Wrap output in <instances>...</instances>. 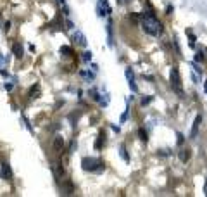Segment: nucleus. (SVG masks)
<instances>
[{
    "label": "nucleus",
    "mask_w": 207,
    "mask_h": 197,
    "mask_svg": "<svg viewBox=\"0 0 207 197\" xmlns=\"http://www.w3.org/2000/svg\"><path fill=\"white\" fill-rule=\"evenodd\" d=\"M81 168L90 173H102L104 171V163L97 157H83L81 159Z\"/></svg>",
    "instance_id": "f03ea898"
},
{
    "label": "nucleus",
    "mask_w": 207,
    "mask_h": 197,
    "mask_svg": "<svg viewBox=\"0 0 207 197\" xmlns=\"http://www.w3.org/2000/svg\"><path fill=\"white\" fill-rule=\"evenodd\" d=\"M126 2H128V0H117V3H121V5H123V3H126Z\"/></svg>",
    "instance_id": "cd10ccee"
},
{
    "label": "nucleus",
    "mask_w": 207,
    "mask_h": 197,
    "mask_svg": "<svg viewBox=\"0 0 207 197\" xmlns=\"http://www.w3.org/2000/svg\"><path fill=\"white\" fill-rule=\"evenodd\" d=\"M142 28L147 35L150 36H157L161 31H162V24L161 21L154 16V12L150 10H143L142 12Z\"/></svg>",
    "instance_id": "f257e3e1"
},
{
    "label": "nucleus",
    "mask_w": 207,
    "mask_h": 197,
    "mask_svg": "<svg viewBox=\"0 0 207 197\" xmlns=\"http://www.w3.org/2000/svg\"><path fill=\"white\" fill-rule=\"evenodd\" d=\"M12 54L17 57V59H21L22 55H24V50H22V45L21 43H14L12 45Z\"/></svg>",
    "instance_id": "9b49d317"
},
{
    "label": "nucleus",
    "mask_w": 207,
    "mask_h": 197,
    "mask_svg": "<svg viewBox=\"0 0 207 197\" xmlns=\"http://www.w3.org/2000/svg\"><path fill=\"white\" fill-rule=\"evenodd\" d=\"M124 74H126V80H128V87L131 88V92H133V93H138V87H136V81H135V74H133L131 67H126Z\"/></svg>",
    "instance_id": "20e7f679"
},
{
    "label": "nucleus",
    "mask_w": 207,
    "mask_h": 197,
    "mask_svg": "<svg viewBox=\"0 0 207 197\" xmlns=\"http://www.w3.org/2000/svg\"><path fill=\"white\" fill-rule=\"evenodd\" d=\"M119 151H121V157H123L124 161H130V157H128V152H126V149H124V147H121Z\"/></svg>",
    "instance_id": "a211bd4d"
},
{
    "label": "nucleus",
    "mask_w": 207,
    "mask_h": 197,
    "mask_svg": "<svg viewBox=\"0 0 207 197\" xmlns=\"http://www.w3.org/2000/svg\"><path fill=\"white\" fill-rule=\"evenodd\" d=\"M102 142H105V133H104V132H100L98 137H97V142H95V149H97V151L102 147Z\"/></svg>",
    "instance_id": "ddd939ff"
},
{
    "label": "nucleus",
    "mask_w": 207,
    "mask_h": 197,
    "mask_svg": "<svg viewBox=\"0 0 207 197\" xmlns=\"http://www.w3.org/2000/svg\"><path fill=\"white\" fill-rule=\"evenodd\" d=\"M169 83H171V88H173L180 97H183V87H181V78H180V71H178V67H171V73H169Z\"/></svg>",
    "instance_id": "7ed1b4c3"
},
{
    "label": "nucleus",
    "mask_w": 207,
    "mask_h": 197,
    "mask_svg": "<svg viewBox=\"0 0 207 197\" xmlns=\"http://www.w3.org/2000/svg\"><path fill=\"white\" fill-rule=\"evenodd\" d=\"M97 14L98 17H104L107 14H111V7H109V2L107 0H100L98 5H97Z\"/></svg>",
    "instance_id": "39448f33"
},
{
    "label": "nucleus",
    "mask_w": 207,
    "mask_h": 197,
    "mask_svg": "<svg viewBox=\"0 0 207 197\" xmlns=\"http://www.w3.org/2000/svg\"><path fill=\"white\" fill-rule=\"evenodd\" d=\"M0 178H3V180L12 178V171H10V166L7 163H0Z\"/></svg>",
    "instance_id": "6e6552de"
},
{
    "label": "nucleus",
    "mask_w": 207,
    "mask_h": 197,
    "mask_svg": "<svg viewBox=\"0 0 207 197\" xmlns=\"http://www.w3.org/2000/svg\"><path fill=\"white\" fill-rule=\"evenodd\" d=\"M204 88H206V92H207V81H206V85H204Z\"/></svg>",
    "instance_id": "c756f323"
},
{
    "label": "nucleus",
    "mask_w": 207,
    "mask_h": 197,
    "mask_svg": "<svg viewBox=\"0 0 207 197\" xmlns=\"http://www.w3.org/2000/svg\"><path fill=\"white\" fill-rule=\"evenodd\" d=\"M5 90H12V83H5Z\"/></svg>",
    "instance_id": "bb28decb"
},
{
    "label": "nucleus",
    "mask_w": 207,
    "mask_h": 197,
    "mask_svg": "<svg viewBox=\"0 0 207 197\" xmlns=\"http://www.w3.org/2000/svg\"><path fill=\"white\" fill-rule=\"evenodd\" d=\"M190 156H192V151L187 147V149H183L181 152H180V159H181V163H187L188 159H190Z\"/></svg>",
    "instance_id": "f8f14e48"
},
{
    "label": "nucleus",
    "mask_w": 207,
    "mask_h": 197,
    "mask_svg": "<svg viewBox=\"0 0 207 197\" xmlns=\"http://www.w3.org/2000/svg\"><path fill=\"white\" fill-rule=\"evenodd\" d=\"M128 112H130V107L126 106V111H124V112H123V116H121V123H124V121L128 119Z\"/></svg>",
    "instance_id": "6ab92c4d"
},
{
    "label": "nucleus",
    "mask_w": 207,
    "mask_h": 197,
    "mask_svg": "<svg viewBox=\"0 0 207 197\" xmlns=\"http://www.w3.org/2000/svg\"><path fill=\"white\" fill-rule=\"evenodd\" d=\"M62 149H64V138L60 135H55V138H54V151L60 152Z\"/></svg>",
    "instance_id": "1a4fd4ad"
},
{
    "label": "nucleus",
    "mask_w": 207,
    "mask_h": 197,
    "mask_svg": "<svg viewBox=\"0 0 207 197\" xmlns=\"http://www.w3.org/2000/svg\"><path fill=\"white\" fill-rule=\"evenodd\" d=\"M188 35H190V45L193 47V45H195V35H193L192 31H188Z\"/></svg>",
    "instance_id": "aec40b11"
},
{
    "label": "nucleus",
    "mask_w": 207,
    "mask_h": 197,
    "mask_svg": "<svg viewBox=\"0 0 207 197\" xmlns=\"http://www.w3.org/2000/svg\"><path fill=\"white\" fill-rule=\"evenodd\" d=\"M57 2H59V3H60L62 7H64V12L67 14V7H66V0H57Z\"/></svg>",
    "instance_id": "b1692460"
},
{
    "label": "nucleus",
    "mask_w": 207,
    "mask_h": 197,
    "mask_svg": "<svg viewBox=\"0 0 207 197\" xmlns=\"http://www.w3.org/2000/svg\"><path fill=\"white\" fill-rule=\"evenodd\" d=\"M200 123H202V116L197 114L195 119H193V125H192V132H190V138H197L199 135V128H200Z\"/></svg>",
    "instance_id": "0eeeda50"
},
{
    "label": "nucleus",
    "mask_w": 207,
    "mask_h": 197,
    "mask_svg": "<svg viewBox=\"0 0 207 197\" xmlns=\"http://www.w3.org/2000/svg\"><path fill=\"white\" fill-rule=\"evenodd\" d=\"M204 59H206V55H204V52H202V50L195 54V62H202Z\"/></svg>",
    "instance_id": "dca6fc26"
},
{
    "label": "nucleus",
    "mask_w": 207,
    "mask_h": 197,
    "mask_svg": "<svg viewBox=\"0 0 207 197\" xmlns=\"http://www.w3.org/2000/svg\"><path fill=\"white\" fill-rule=\"evenodd\" d=\"M60 54L66 55V57H71V55H73V48L67 47V45H64V47H60Z\"/></svg>",
    "instance_id": "4468645a"
},
{
    "label": "nucleus",
    "mask_w": 207,
    "mask_h": 197,
    "mask_svg": "<svg viewBox=\"0 0 207 197\" xmlns=\"http://www.w3.org/2000/svg\"><path fill=\"white\" fill-rule=\"evenodd\" d=\"M81 59H83L85 62H90V61H92V52H88V50H86V52H83Z\"/></svg>",
    "instance_id": "2eb2a0df"
},
{
    "label": "nucleus",
    "mask_w": 207,
    "mask_h": 197,
    "mask_svg": "<svg viewBox=\"0 0 207 197\" xmlns=\"http://www.w3.org/2000/svg\"><path fill=\"white\" fill-rule=\"evenodd\" d=\"M150 100H152V97H147V99H143V100H142V104H143V106H145V104H149V102H150Z\"/></svg>",
    "instance_id": "393cba45"
},
{
    "label": "nucleus",
    "mask_w": 207,
    "mask_h": 197,
    "mask_svg": "<svg viewBox=\"0 0 207 197\" xmlns=\"http://www.w3.org/2000/svg\"><path fill=\"white\" fill-rule=\"evenodd\" d=\"M159 154L161 156H169L171 152H169V149H162V151H159Z\"/></svg>",
    "instance_id": "412c9836"
},
{
    "label": "nucleus",
    "mask_w": 207,
    "mask_h": 197,
    "mask_svg": "<svg viewBox=\"0 0 207 197\" xmlns=\"http://www.w3.org/2000/svg\"><path fill=\"white\" fill-rule=\"evenodd\" d=\"M66 24H67V28H69V29H73V28H74V26H73V22H71V21H69V19H67V21H66Z\"/></svg>",
    "instance_id": "a878e982"
},
{
    "label": "nucleus",
    "mask_w": 207,
    "mask_h": 197,
    "mask_svg": "<svg viewBox=\"0 0 207 197\" xmlns=\"http://www.w3.org/2000/svg\"><path fill=\"white\" fill-rule=\"evenodd\" d=\"M138 135H140V140H143V142H147V140H149V137H147V132H145L143 128L138 132Z\"/></svg>",
    "instance_id": "f3484780"
},
{
    "label": "nucleus",
    "mask_w": 207,
    "mask_h": 197,
    "mask_svg": "<svg viewBox=\"0 0 207 197\" xmlns=\"http://www.w3.org/2000/svg\"><path fill=\"white\" fill-rule=\"evenodd\" d=\"M204 192H206V196H207V180H206V187H204Z\"/></svg>",
    "instance_id": "c85d7f7f"
},
{
    "label": "nucleus",
    "mask_w": 207,
    "mask_h": 197,
    "mask_svg": "<svg viewBox=\"0 0 207 197\" xmlns=\"http://www.w3.org/2000/svg\"><path fill=\"white\" fill-rule=\"evenodd\" d=\"M183 142H185L183 135H181V133H178V144H180V145H183Z\"/></svg>",
    "instance_id": "4be33fe9"
},
{
    "label": "nucleus",
    "mask_w": 207,
    "mask_h": 197,
    "mask_svg": "<svg viewBox=\"0 0 207 197\" xmlns=\"http://www.w3.org/2000/svg\"><path fill=\"white\" fill-rule=\"evenodd\" d=\"M107 43H109V47H112L114 45V36H112V21L109 19V22H107Z\"/></svg>",
    "instance_id": "9d476101"
},
{
    "label": "nucleus",
    "mask_w": 207,
    "mask_h": 197,
    "mask_svg": "<svg viewBox=\"0 0 207 197\" xmlns=\"http://www.w3.org/2000/svg\"><path fill=\"white\" fill-rule=\"evenodd\" d=\"M3 64H7V57H3V55H0V67H2Z\"/></svg>",
    "instance_id": "5701e85b"
},
{
    "label": "nucleus",
    "mask_w": 207,
    "mask_h": 197,
    "mask_svg": "<svg viewBox=\"0 0 207 197\" xmlns=\"http://www.w3.org/2000/svg\"><path fill=\"white\" fill-rule=\"evenodd\" d=\"M73 40H74V43H76V45H79V47H86V45H88L86 36H85L79 29H76V31L73 33Z\"/></svg>",
    "instance_id": "423d86ee"
}]
</instances>
